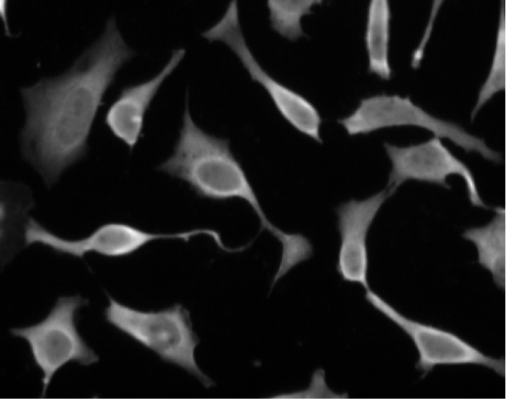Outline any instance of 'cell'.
I'll return each mask as SVG.
<instances>
[{"label":"cell","instance_id":"obj_9","mask_svg":"<svg viewBox=\"0 0 506 399\" xmlns=\"http://www.w3.org/2000/svg\"><path fill=\"white\" fill-rule=\"evenodd\" d=\"M384 147L391 163L386 189L389 197L409 180L450 189L447 178L458 175L465 182L470 203L477 208H490L481 197L472 170L441 138L434 136L425 141L406 146L384 143Z\"/></svg>","mask_w":506,"mask_h":399},{"label":"cell","instance_id":"obj_10","mask_svg":"<svg viewBox=\"0 0 506 399\" xmlns=\"http://www.w3.org/2000/svg\"><path fill=\"white\" fill-rule=\"evenodd\" d=\"M389 197L387 190L362 200L351 199L336 209L340 235L336 269L342 279L370 289L367 239L379 210Z\"/></svg>","mask_w":506,"mask_h":399},{"label":"cell","instance_id":"obj_7","mask_svg":"<svg viewBox=\"0 0 506 399\" xmlns=\"http://www.w3.org/2000/svg\"><path fill=\"white\" fill-rule=\"evenodd\" d=\"M365 298L412 341L418 355L415 368L423 376L436 366L467 365L482 366L505 376L504 357L488 355L452 331L407 317L371 289L365 290Z\"/></svg>","mask_w":506,"mask_h":399},{"label":"cell","instance_id":"obj_12","mask_svg":"<svg viewBox=\"0 0 506 399\" xmlns=\"http://www.w3.org/2000/svg\"><path fill=\"white\" fill-rule=\"evenodd\" d=\"M34 201L29 188L21 183L1 182V262L9 261L24 245L26 225Z\"/></svg>","mask_w":506,"mask_h":399},{"label":"cell","instance_id":"obj_1","mask_svg":"<svg viewBox=\"0 0 506 399\" xmlns=\"http://www.w3.org/2000/svg\"><path fill=\"white\" fill-rule=\"evenodd\" d=\"M134 55L112 17L70 68L20 89L25 110L22 155L48 186L87 153L105 95Z\"/></svg>","mask_w":506,"mask_h":399},{"label":"cell","instance_id":"obj_6","mask_svg":"<svg viewBox=\"0 0 506 399\" xmlns=\"http://www.w3.org/2000/svg\"><path fill=\"white\" fill-rule=\"evenodd\" d=\"M209 42H220L236 56L251 79L268 94L280 115L296 130L319 144L322 118L306 98L273 78L260 65L243 34L237 1H231L221 18L202 33Z\"/></svg>","mask_w":506,"mask_h":399},{"label":"cell","instance_id":"obj_14","mask_svg":"<svg viewBox=\"0 0 506 399\" xmlns=\"http://www.w3.org/2000/svg\"><path fill=\"white\" fill-rule=\"evenodd\" d=\"M390 27L389 1H370L364 35L368 70L384 80H389L392 75L389 61Z\"/></svg>","mask_w":506,"mask_h":399},{"label":"cell","instance_id":"obj_16","mask_svg":"<svg viewBox=\"0 0 506 399\" xmlns=\"http://www.w3.org/2000/svg\"><path fill=\"white\" fill-rule=\"evenodd\" d=\"M320 0H269L267 7L272 29L281 37L297 41L304 37L301 18L311 13L312 7L320 4Z\"/></svg>","mask_w":506,"mask_h":399},{"label":"cell","instance_id":"obj_4","mask_svg":"<svg viewBox=\"0 0 506 399\" xmlns=\"http://www.w3.org/2000/svg\"><path fill=\"white\" fill-rule=\"evenodd\" d=\"M337 122L349 136L368 134L389 127H420L441 139H448L465 152L479 153L495 163L502 160L501 154L483 139L456 123L433 115L408 96L382 94L364 98L351 113Z\"/></svg>","mask_w":506,"mask_h":399},{"label":"cell","instance_id":"obj_8","mask_svg":"<svg viewBox=\"0 0 506 399\" xmlns=\"http://www.w3.org/2000/svg\"><path fill=\"white\" fill-rule=\"evenodd\" d=\"M196 235L194 229L176 232H155L126 222L111 221L100 224L83 237L70 239L57 234L30 217L25 230L24 246L39 244L56 253L77 258H83L89 253L119 258L129 256L153 241L180 240L188 242Z\"/></svg>","mask_w":506,"mask_h":399},{"label":"cell","instance_id":"obj_3","mask_svg":"<svg viewBox=\"0 0 506 399\" xmlns=\"http://www.w3.org/2000/svg\"><path fill=\"white\" fill-rule=\"evenodd\" d=\"M104 310L106 321L162 360L194 376L206 388L214 382L199 367L195 351L200 340L190 311L181 304L160 310H141L112 297Z\"/></svg>","mask_w":506,"mask_h":399},{"label":"cell","instance_id":"obj_11","mask_svg":"<svg viewBox=\"0 0 506 399\" xmlns=\"http://www.w3.org/2000/svg\"><path fill=\"white\" fill-rule=\"evenodd\" d=\"M186 54L184 49L172 51L164 67L145 81L127 85L107 110L103 122L112 135L130 150L143 136L145 115L165 80L174 71Z\"/></svg>","mask_w":506,"mask_h":399},{"label":"cell","instance_id":"obj_2","mask_svg":"<svg viewBox=\"0 0 506 399\" xmlns=\"http://www.w3.org/2000/svg\"><path fill=\"white\" fill-rule=\"evenodd\" d=\"M157 169L186 183L200 198L246 202L259 220L260 231H267L279 241L287 237V232L268 219L229 140L211 134L195 123L188 96L173 152Z\"/></svg>","mask_w":506,"mask_h":399},{"label":"cell","instance_id":"obj_15","mask_svg":"<svg viewBox=\"0 0 506 399\" xmlns=\"http://www.w3.org/2000/svg\"><path fill=\"white\" fill-rule=\"evenodd\" d=\"M506 68V24L505 1H502L495 37L494 53L488 73L478 93L471 113L473 120L480 110L496 94L505 89Z\"/></svg>","mask_w":506,"mask_h":399},{"label":"cell","instance_id":"obj_13","mask_svg":"<svg viewBox=\"0 0 506 399\" xmlns=\"http://www.w3.org/2000/svg\"><path fill=\"white\" fill-rule=\"evenodd\" d=\"M495 215L487 224L465 229L462 236L472 242L477 251L478 263L492 276L493 283L505 287V210L494 208Z\"/></svg>","mask_w":506,"mask_h":399},{"label":"cell","instance_id":"obj_5","mask_svg":"<svg viewBox=\"0 0 506 399\" xmlns=\"http://www.w3.org/2000/svg\"><path fill=\"white\" fill-rule=\"evenodd\" d=\"M86 304L87 300L78 295L59 297L42 320L11 330L13 336L27 343L33 362L41 372L42 397L54 375L65 365L89 366L98 361L77 328V312Z\"/></svg>","mask_w":506,"mask_h":399}]
</instances>
